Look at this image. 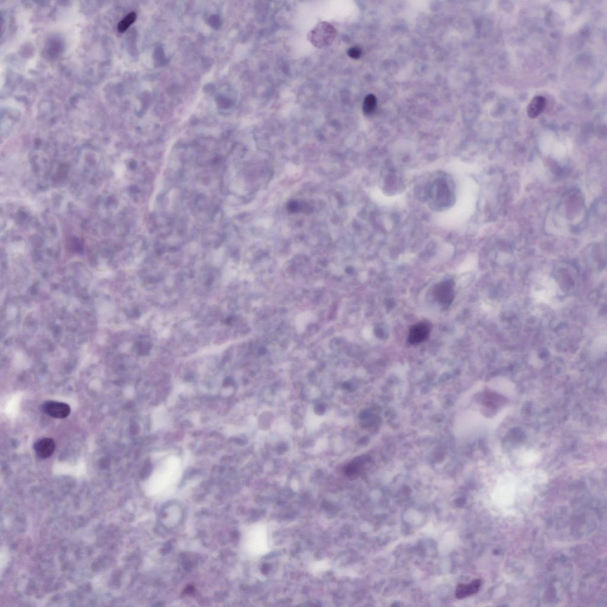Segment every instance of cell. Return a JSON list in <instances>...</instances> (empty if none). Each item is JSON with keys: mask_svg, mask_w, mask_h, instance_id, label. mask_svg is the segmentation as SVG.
Listing matches in <instances>:
<instances>
[{"mask_svg": "<svg viewBox=\"0 0 607 607\" xmlns=\"http://www.w3.org/2000/svg\"><path fill=\"white\" fill-rule=\"evenodd\" d=\"M546 99L541 96H537L531 100L527 108V113L530 118H535L543 112L546 107Z\"/></svg>", "mask_w": 607, "mask_h": 607, "instance_id": "cell-8", "label": "cell"}, {"mask_svg": "<svg viewBox=\"0 0 607 607\" xmlns=\"http://www.w3.org/2000/svg\"><path fill=\"white\" fill-rule=\"evenodd\" d=\"M315 411L317 415H323L326 411V407L323 404H319L315 406Z\"/></svg>", "mask_w": 607, "mask_h": 607, "instance_id": "cell-13", "label": "cell"}, {"mask_svg": "<svg viewBox=\"0 0 607 607\" xmlns=\"http://www.w3.org/2000/svg\"><path fill=\"white\" fill-rule=\"evenodd\" d=\"M137 19V14L134 12L129 13L124 19L120 21L117 26V30L120 33L124 32L129 28V27L134 23Z\"/></svg>", "mask_w": 607, "mask_h": 607, "instance_id": "cell-9", "label": "cell"}, {"mask_svg": "<svg viewBox=\"0 0 607 607\" xmlns=\"http://www.w3.org/2000/svg\"><path fill=\"white\" fill-rule=\"evenodd\" d=\"M42 409L48 416L56 419H65L71 413V408L68 404L55 401L45 403Z\"/></svg>", "mask_w": 607, "mask_h": 607, "instance_id": "cell-5", "label": "cell"}, {"mask_svg": "<svg viewBox=\"0 0 607 607\" xmlns=\"http://www.w3.org/2000/svg\"><path fill=\"white\" fill-rule=\"evenodd\" d=\"M335 37V30L333 26L328 23H319L316 28L310 32V41L316 47L321 48L331 44Z\"/></svg>", "mask_w": 607, "mask_h": 607, "instance_id": "cell-3", "label": "cell"}, {"mask_svg": "<svg viewBox=\"0 0 607 607\" xmlns=\"http://www.w3.org/2000/svg\"><path fill=\"white\" fill-rule=\"evenodd\" d=\"M268 571H269V567L268 565H266L265 564V565H264L262 566V572L264 573V574H266V573H267Z\"/></svg>", "mask_w": 607, "mask_h": 607, "instance_id": "cell-15", "label": "cell"}, {"mask_svg": "<svg viewBox=\"0 0 607 607\" xmlns=\"http://www.w3.org/2000/svg\"><path fill=\"white\" fill-rule=\"evenodd\" d=\"M431 325L427 322H420L410 329L408 342L412 345H417L427 340L430 336Z\"/></svg>", "mask_w": 607, "mask_h": 607, "instance_id": "cell-4", "label": "cell"}, {"mask_svg": "<svg viewBox=\"0 0 607 607\" xmlns=\"http://www.w3.org/2000/svg\"><path fill=\"white\" fill-rule=\"evenodd\" d=\"M348 55L353 59H358L361 55V50L358 47H352L348 51Z\"/></svg>", "mask_w": 607, "mask_h": 607, "instance_id": "cell-12", "label": "cell"}, {"mask_svg": "<svg viewBox=\"0 0 607 607\" xmlns=\"http://www.w3.org/2000/svg\"><path fill=\"white\" fill-rule=\"evenodd\" d=\"M481 586L482 582L480 579L474 580L469 584L459 585L456 589L455 597L458 599H463L473 596L478 593Z\"/></svg>", "mask_w": 607, "mask_h": 607, "instance_id": "cell-7", "label": "cell"}, {"mask_svg": "<svg viewBox=\"0 0 607 607\" xmlns=\"http://www.w3.org/2000/svg\"><path fill=\"white\" fill-rule=\"evenodd\" d=\"M428 195L431 207L442 210L451 207L454 201V191L446 177H437L429 184Z\"/></svg>", "mask_w": 607, "mask_h": 607, "instance_id": "cell-1", "label": "cell"}, {"mask_svg": "<svg viewBox=\"0 0 607 607\" xmlns=\"http://www.w3.org/2000/svg\"><path fill=\"white\" fill-rule=\"evenodd\" d=\"M286 449H287V446H286L284 443H282V444L280 445L279 447L277 448V451L279 453H282L283 452H285Z\"/></svg>", "mask_w": 607, "mask_h": 607, "instance_id": "cell-14", "label": "cell"}, {"mask_svg": "<svg viewBox=\"0 0 607 607\" xmlns=\"http://www.w3.org/2000/svg\"><path fill=\"white\" fill-rule=\"evenodd\" d=\"M455 286V282L452 279L446 280L434 286V299L443 309H447L454 301Z\"/></svg>", "mask_w": 607, "mask_h": 607, "instance_id": "cell-2", "label": "cell"}, {"mask_svg": "<svg viewBox=\"0 0 607 607\" xmlns=\"http://www.w3.org/2000/svg\"><path fill=\"white\" fill-rule=\"evenodd\" d=\"M377 105L376 97L373 95H368L365 98L364 102L363 110L364 113L370 114L375 110Z\"/></svg>", "mask_w": 607, "mask_h": 607, "instance_id": "cell-10", "label": "cell"}, {"mask_svg": "<svg viewBox=\"0 0 607 607\" xmlns=\"http://www.w3.org/2000/svg\"><path fill=\"white\" fill-rule=\"evenodd\" d=\"M55 449V442L50 438H44V439L39 440L35 442L34 445L36 454L41 459H46L51 457Z\"/></svg>", "mask_w": 607, "mask_h": 607, "instance_id": "cell-6", "label": "cell"}, {"mask_svg": "<svg viewBox=\"0 0 607 607\" xmlns=\"http://www.w3.org/2000/svg\"><path fill=\"white\" fill-rule=\"evenodd\" d=\"M288 208L290 212L297 213L306 211V208H309V206L306 204L300 203L298 201H294L289 202Z\"/></svg>", "mask_w": 607, "mask_h": 607, "instance_id": "cell-11", "label": "cell"}]
</instances>
